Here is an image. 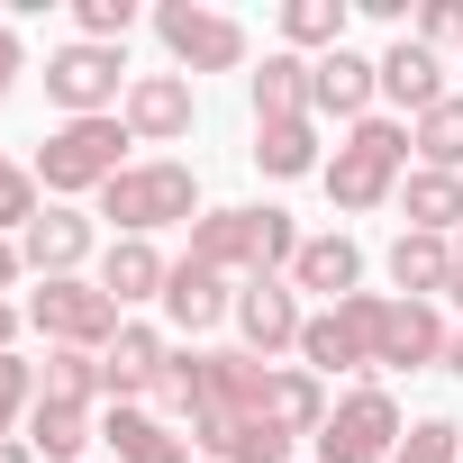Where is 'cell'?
Returning a JSON list of instances; mask_svg holds the SVG:
<instances>
[{"mask_svg":"<svg viewBox=\"0 0 463 463\" xmlns=\"http://www.w3.org/2000/svg\"><path fill=\"white\" fill-rule=\"evenodd\" d=\"M291 255H300V227L282 209H209V218H191V264H209L227 282L291 273Z\"/></svg>","mask_w":463,"mask_h":463,"instance_id":"1","label":"cell"},{"mask_svg":"<svg viewBox=\"0 0 463 463\" xmlns=\"http://www.w3.org/2000/svg\"><path fill=\"white\" fill-rule=\"evenodd\" d=\"M100 218L118 227V237L191 227V218H200V173H191V164H173V155H146V164H128V173L100 191Z\"/></svg>","mask_w":463,"mask_h":463,"instance_id":"2","label":"cell"},{"mask_svg":"<svg viewBox=\"0 0 463 463\" xmlns=\"http://www.w3.org/2000/svg\"><path fill=\"white\" fill-rule=\"evenodd\" d=\"M128 118H64L46 146H37V191L73 200V191H109L128 173Z\"/></svg>","mask_w":463,"mask_h":463,"instance_id":"3","label":"cell"},{"mask_svg":"<svg viewBox=\"0 0 463 463\" xmlns=\"http://www.w3.org/2000/svg\"><path fill=\"white\" fill-rule=\"evenodd\" d=\"M409 155H418V146H409V128H400V118H364V128H345V146L327 155V173H318V182H327V200H336V209H354V218H364V209H382V200L400 191V164H409Z\"/></svg>","mask_w":463,"mask_h":463,"instance_id":"4","label":"cell"},{"mask_svg":"<svg viewBox=\"0 0 463 463\" xmlns=\"http://www.w3.org/2000/svg\"><path fill=\"white\" fill-rule=\"evenodd\" d=\"M128 55L118 46H91V37H73V46H55L46 55V100L64 109V118H118V100H128Z\"/></svg>","mask_w":463,"mask_h":463,"instance_id":"5","label":"cell"},{"mask_svg":"<svg viewBox=\"0 0 463 463\" xmlns=\"http://www.w3.org/2000/svg\"><path fill=\"white\" fill-rule=\"evenodd\" d=\"M28 327H37L46 345H73V354H109V336H118L128 318H118V300H109L100 282L64 273V282H37V300H28Z\"/></svg>","mask_w":463,"mask_h":463,"instance_id":"6","label":"cell"},{"mask_svg":"<svg viewBox=\"0 0 463 463\" xmlns=\"http://www.w3.org/2000/svg\"><path fill=\"white\" fill-rule=\"evenodd\" d=\"M400 400L382 391V382H354L336 409H327V427H318V463H391L400 454Z\"/></svg>","mask_w":463,"mask_h":463,"instance_id":"7","label":"cell"},{"mask_svg":"<svg viewBox=\"0 0 463 463\" xmlns=\"http://www.w3.org/2000/svg\"><path fill=\"white\" fill-rule=\"evenodd\" d=\"M155 37H164L173 73H237L246 64V28L227 19V10H200V0H164Z\"/></svg>","mask_w":463,"mask_h":463,"instance_id":"8","label":"cell"},{"mask_svg":"<svg viewBox=\"0 0 463 463\" xmlns=\"http://www.w3.org/2000/svg\"><path fill=\"white\" fill-rule=\"evenodd\" d=\"M373 309H382V291H354V300H336V309H318L309 327H300V364L327 382V373H373Z\"/></svg>","mask_w":463,"mask_h":463,"instance_id":"9","label":"cell"},{"mask_svg":"<svg viewBox=\"0 0 463 463\" xmlns=\"http://www.w3.org/2000/svg\"><path fill=\"white\" fill-rule=\"evenodd\" d=\"M445 364V327L427 300H382L373 309V373H427Z\"/></svg>","mask_w":463,"mask_h":463,"instance_id":"10","label":"cell"},{"mask_svg":"<svg viewBox=\"0 0 463 463\" xmlns=\"http://www.w3.org/2000/svg\"><path fill=\"white\" fill-rule=\"evenodd\" d=\"M191 445L209 463H291V436L273 427V409H209L191 418Z\"/></svg>","mask_w":463,"mask_h":463,"instance_id":"11","label":"cell"},{"mask_svg":"<svg viewBox=\"0 0 463 463\" xmlns=\"http://www.w3.org/2000/svg\"><path fill=\"white\" fill-rule=\"evenodd\" d=\"M118 118H128V137H137V146H173V137H191V118H200L191 73H137V82H128V100H118Z\"/></svg>","mask_w":463,"mask_h":463,"instance_id":"12","label":"cell"},{"mask_svg":"<svg viewBox=\"0 0 463 463\" xmlns=\"http://www.w3.org/2000/svg\"><path fill=\"white\" fill-rule=\"evenodd\" d=\"M237 327H246V354H255V364H273L282 345H300L309 309H300V291H291L282 273H264V282H246V291H237Z\"/></svg>","mask_w":463,"mask_h":463,"instance_id":"13","label":"cell"},{"mask_svg":"<svg viewBox=\"0 0 463 463\" xmlns=\"http://www.w3.org/2000/svg\"><path fill=\"white\" fill-rule=\"evenodd\" d=\"M373 91H382V64L373 55H354V46H336V55H318L309 64V109H336V118H373Z\"/></svg>","mask_w":463,"mask_h":463,"instance_id":"14","label":"cell"},{"mask_svg":"<svg viewBox=\"0 0 463 463\" xmlns=\"http://www.w3.org/2000/svg\"><path fill=\"white\" fill-rule=\"evenodd\" d=\"M164 364H173V345H164L155 327H118V336H109V354H100V382H109V400H118V409H137V400H155Z\"/></svg>","mask_w":463,"mask_h":463,"instance_id":"15","label":"cell"},{"mask_svg":"<svg viewBox=\"0 0 463 463\" xmlns=\"http://www.w3.org/2000/svg\"><path fill=\"white\" fill-rule=\"evenodd\" d=\"M291 291H318L327 309L354 300V291H364V246H354V237H300V255H291Z\"/></svg>","mask_w":463,"mask_h":463,"instance_id":"16","label":"cell"},{"mask_svg":"<svg viewBox=\"0 0 463 463\" xmlns=\"http://www.w3.org/2000/svg\"><path fill=\"white\" fill-rule=\"evenodd\" d=\"M19 255H28V273H37V282L82 273V255H91V218H82V209H37V227L19 237Z\"/></svg>","mask_w":463,"mask_h":463,"instance_id":"17","label":"cell"},{"mask_svg":"<svg viewBox=\"0 0 463 463\" xmlns=\"http://www.w3.org/2000/svg\"><path fill=\"white\" fill-rule=\"evenodd\" d=\"M164 318L182 327V336H200V327H218V318H237V291H227V273H209V264H173V282H164Z\"/></svg>","mask_w":463,"mask_h":463,"instance_id":"18","label":"cell"},{"mask_svg":"<svg viewBox=\"0 0 463 463\" xmlns=\"http://www.w3.org/2000/svg\"><path fill=\"white\" fill-rule=\"evenodd\" d=\"M382 100H400L409 118H427L436 100H454V91H445V55L418 46V37H400V46L382 55Z\"/></svg>","mask_w":463,"mask_h":463,"instance_id":"19","label":"cell"},{"mask_svg":"<svg viewBox=\"0 0 463 463\" xmlns=\"http://www.w3.org/2000/svg\"><path fill=\"white\" fill-rule=\"evenodd\" d=\"M391 282H400V300L454 291V237H418V227H400V237H391Z\"/></svg>","mask_w":463,"mask_h":463,"instance_id":"20","label":"cell"},{"mask_svg":"<svg viewBox=\"0 0 463 463\" xmlns=\"http://www.w3.org/2000/svg\"><path fill=\"white\" fill-rule=\"evenodd\" d=\"M164 282H173V264L155 255V237H118L109 255H100V291L128 309V300H164Z\"/></svg>","mask_w":463,"mask_h":463,"instance_id":"21","label":"cell"},{"mask_svg":"<svg viewBox=\"0 0 463 463\" xmlns=\"http://www.w3.org/2000/svg\"><path fill=\"white\" fill-rule=\"evenodd\" d=\"M264 409H273V427H282V436H318V427H327V382H318L309 364H273Z\"/></svg>","mask_w":463,"mask_h":463,"instance_id":"22","label":"cell"},{"mask_svg":"<svg viewBox=\"0 0 463 463\" xmlns=\"http://www.w3.org/2000/svg\"><path fill=\"white\" fill-rule=\"evenodd\" d=\"M400 209H409V227L418 237H463V173H409L400 182Z\"/></svg>","mask_w":463,"mask_h":463,"instance_id":"23","label":"cell"},{"mask_svg":"<svg viewBox=\"0 0 463 463\" xmlns=\"http://www.w3.org/2000/svg\"><path fill=\"white\" fill-rule=\"evenodd\" d=\"M100 445H109L118 463H191V445H182L164 418H146V409H109V418H100Z\"/></svg>","mask_w":463,"mask_h":463,"instance_id":"24","label":"cell"},{"mask_svg":"<svg viewBox=\"0 0 463 463\" xmlns=\"http://www.w3.org/2000/svg\"><path fill=\"white\" fill-rule=\"evenodd\" d=\"M255 91V128H273V118H309V55H264V73L246 82Z\"/></svg>","mask_w":463,"mask_h":463,"instance_id":"25","label":"cell"},{"mask_svg":"<svg viewBox=\"0 0 463 463\" xmlns=\"http://www.w3.org/2000/svg\"><path fill=\"white\" fill-rule=\"evenodd\" d=\"M255 164H264L273 182L327 173V155H318V128H309V118H273V128H255Z\"/></svg>","mask_w":463,"mask_h":463,"instance_id":"26","label":"cell"},{"mask_svg":"<svg viewBox=\"0 0 463 463\" xmlns=\"http://www.w3.org/2000/svg\"><path fill=\"white\" fill-rule=\"evenodd\" d=\"M282 46L291 55H336L345 46V0H282Z\"/></svg>","mask_w":463,"mask_h":463,"instance_id":"27","label":"cell"},{"mask_svg":"<svg viewBox=\"0 0 463 463\" xmlns=\"http://www.w3.org/2000/svg\"><path fill=\"white\" fill-rule=\"evenodd\" d=\"M109 382H100V354H73V345H55L46 364H37V400H55V409H91Z\"/></svg>","mask_w":463,"mask_h":463,"instance_id":"28","label":"cell"},{"mask_svg":"<svg viewBox=\"0 0 463 463\" xmlns=\"http://www.w3.org/2000/svg\"><path fill=\"white\" fill-rule=\"evenodd\" d=\"M100 427H91V409H55V400H37L28 409V454H46V463H82V445H91Z\"/></svg>","mask_w":463,"mask_h":463,"instance_id":"29","label":"cell"},{"mask_svg":"<svg viewBox=\"0 0 463 463\" xmlns=\"http://www.w3.org/2000/svg\"><path fill=\"white\" fill-rule=\"evenodd\" d=\"M409 146H418V164H427V173H463V91H454V100H436L427 118H409Z\"/></svg>","mask_w":463,"mask_h":463,"instance_id":"30","label":"cell"},{"mask_svg":"<svg viewBox=\"0 0 463 463\" xmlns=\"http://www.w3.org/2000/svg\"><path fill=\"white\" fill-rule=\"evenodd\" d=\"M391 463H463V427H454V418H418Z\"/></svg>","mask_w":463,"mask_h":463,"instance_id":"31","label":"cell"},{"mask_svg":"<svg viewBox=\"0 0 463 463\" xmlns=\"http://www.w3.org/2000/svg\"><path fill=\"white\" fill-rule=\"evenodd\" d=\"M37 209H46V200H37V173H19V164H10V173H0V237H28Z\"/></svg>","mask_w":463,"mask_h":463,"instance_id":"32","label":"cell"},{"mask_svg":"<svg viewBox=\"0 0 463 463\" xmlns=\"http://www.w3.org/2000/svg\"><path fill=\"white\" fill-rule=\"evenodd\" d=\"M73 19H82V37H91V46H128L137 0H73Z\"/></svg>","mask_w":463,"mask_h":463,"instance_id":"33","label":"cell"},{"mask_svg":"<svg viewBox=\"0 0 463 463\" xmlns=\"http://www.w3.org/2000/svg\"><path fill=\"white\" fill-rule=\"evenodd\" d=\"M37 409V364H19V354H0V436H10L19 418Z\"/></svg>","mask_w":463,"mask_h":463,"instance_id":"34","label":"cell"},{"mask_svg":"<svg viewBox=\"0 0 463 463\" xmlns=\"http://www.w3.org/2000/svg\"><path fill=\"white\" fill-rule=\"evenodd\" d=\"M418 46H463V0H427V19H418Z\"/></svg>","mask_w":463,"mask_h":463,"instance_id":"35","label":"cell"},{"mask_svg":"<svg viewBox=\"0 0 463 463\" xmlns=\"http://www.w3.org/2000/svg\"><path fill=\"white\" fill-rule=\"evenodd\" d=\"M19 73H28V55H19V37H10V28H0V100L19 91Z\"/></svg>","mask_w":463,"mask_h":463,"instance_id":"36","label":"cell"},{"mask_svg":"<svg viewBox=\"0 0 463 463\" xmlns=\"http://www.w3.org/2000/svg\"><path fill=\"white\" fill-rule=\"evenodd\" d=\"M19 273H28V255H19V237H0V291H10Z\"/></svg>","mask_w":463,"mask_h":463,"instance_id":"37","label":"cell"},{"mask_svg":"<svg viewBox=\"0 0 463 463\" xmlns=\"http://www.w3.org/2000/svg\"><path fill=\"white\" fill-rule=\"evenodd\" d=\"M19 318H28V309H10V300H0V354H10V336H19Z\"/></svg>","mask_w":463,"mask_h":463,"instance_id":"38","label":"cell"},{"mask_svg":"<svg viewBox=\"0 0 463 463\" xmlns=\"http://www.w3.org/2000/svg\"><path fill=\"white\" fill-rule=\"evenodd\" d=\"M0 463H37V454H28V436H0Z\"/></svg>","mask_w":463,"mask_h":463,"instance_id":"39","label":"cell"},{"mask_svg":"<svg viewBox=\"0 0 463 463\" xmlns=\"http://www.w3.org/2000/svg\"><path fill=\"white\" fill-rule=\"evenodd\" d=\"M445 373H463V327H454V336H445Z\"/></svg>","mask_w":463,"mask_h":463,"instance_id":"40","label":"cell"},{"mask_svg":"<svg viewBox=\"0 0 463 463\" xmlns=\"http://www.w3.org/2000/svg\"><path fill=\"white\" fill-rule=\"evenodd\" d=\"M454 264H463V237H454Z\"/></svg>","mask_w":463,"mask_h":463,"instance_id":"41","label":"cell"},{"mask_svg":"<svg viewBox=\"0 0 463 463\" xmlns=\"http://www.w3.org/2000/svg\"><path fill=\"white\" fill-rule=\"evenodd\" d=\"M0 173H10V155H0Z\"/></svg>","mask_w":463,"mask_h":463,"instance_id":"42","label":"cell"}]
</instances>
